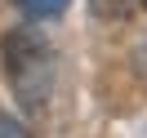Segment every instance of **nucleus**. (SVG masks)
<instances>
[{
	"mask_svg": "<svg viewBox=\"0 0 147 138\" xmlns=\"http://www.w3.org/2000/svg\"><path fill=\"white\" fill-rule=\"evenodd\" d=\"M27 18H54V13H63L67 9V0H13Z\"/></svg>",
	"mask_w": 147,
	"mask_h": 138,
	"instance_id": "3",
	"label": "nucleus"
},
{
	"mask_svg": "<svg viewBox=\"0 0 147 138\" xmlns=\"http://www.w3.org/2000/svg\"><path fill=\"white\" fill-rule=\"evenodd\" d=\"M0 138H27V129H22L9 111H0Z\"/></svg>",
	"mask_w": 147,
	"mask_h": 138,
	"instance_id": "4",
	"label": "nucleus"
},
{
	"mask_svg": "<svg viewBox=\"0 0 147 138\" xmlns=\"http://www.w3.org/2000/svg\"><path fill=\"white\" fill-rule=\"evenodd\" d=\"M89 9L98 13V18L116 22V18H134V13H143L147 0H89Z\"/></svg>",
	"mask_w": 147,
	"mask_h": 138,
	"instance_id": "2",
	"label": "nucleus"
},
{
	"mask_svg": "<svg viewBox=\"0 0 147 138\" xmlns=\"http://www.w3.org/2000/svg\"><path fill=\"white\" fill-rule=\"evenodd\" d=\"M54 45L40 36L36 27H13L5 36V76H9V89L18 98V107L27 111L31 120L49 111V98H54Z\"/></svg>",
	"mask_w": 147,
	"mask_h": 138,
	"instance_id": "1",
	"label": "nucleus"
}]
</instances>
